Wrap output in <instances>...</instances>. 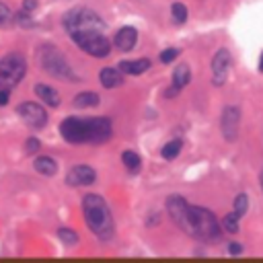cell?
<instances>
[{"label":"cell","instance_id":"cell-1","mask_svg":"<svg viewBox=\"0 0 263 263\" xmlns=\"http://www.w3.org/2000/svg\"><path fill=\"white\" fill-rule=\"evenodd\" d=\"M166 212L173 222L195 240L218 242L222 238V224L216 220V216L201 205L187 203L181 195L166 197Z\"/></svg>","mask_w":263,"mask_h":263},{"label":"cell","instance_id":"cell-2","mask_svg":"<svg viewBox=\"0 0 263 263\" xmlns=\"http://www.w3.org/2000/svg\"><path fill=\"white\" fill-rule=\"evenodd\" d=\"M82 212H84V222L90 228V232L99 238V240H111L113 232H115V222L111 216V210L107 205V201L97 195V193H88L82 199Z\"/></svg>","mask_w":263,"mask_h":263},{"label":"cell","instance_id":"cell-3","mask_svg":"<svg viewBox=\"0 0 263 263\" xmlns=\"http://www.w3.org/2000/svg\"><path fill=\"white\" fill-rule=\"evenodd\" d=\"M62 23L70 33L72 31H103L105 29L103 18L90 8H72L64 14Z\"/></svg>","mask_w":263,"mask_h":263},{"label":"cell","instance_id":"cell-4","mask_svg":"<svg viewBox=\"0 0 263 263\" xmlns=\"http://www.w3.org/2000/svg\"><path fill=\"white\" fill-rule=\"evenodd\" d=\"M72 41L92 58H107L111 53V43L101 31H72Z\"/></svg>","mask_w":263,"mask_h":263},{"label":"cell","instance_id":"cell-5","mask_svg":"<svg viewBox=\"0 0 263 263\" xmlns=\"http://www.w3.org/2000/svg\"><path fill=\"white\" fill-rule=\"evenodd\" d=\"M39 62L43 66V70L55 78H66V80H74L76 74L72 72L70 64L66 62V58L60 53V49L51 47V45H45L39 53Z\"/></svg>","mask_w":263,"mask_h":263},{"label":"cell","instance_id":"cell-6","mask_svg":"<svg viewBox=\"0 0 263 263\" xmlns=\"http://www.w3.org/2000/svg\"><path fill=\"white\" fill-rule=\"evenodd\" d=\"M27 74V62L21 53H8L0 60V88H10Z\"/></svg>","mask_w":263,"mask_h":263},{"label":"cell","instance_id":"cell-7","mask_svg":"<svg viewBox=\"0 0 263 263\" xmlns=\"http://www.w3.org/2000/svg\"><path fill=\"white\" fill-rule=\"evenodd\" d=\"M238 127H240V109L234 105H226L220 115V129L226 142H234L238 138Z\"/></svg>","mask_w":263,"mask_h":263},{"label":"cell","instance_id":"cell-8","mask_svg":"<svg viewBox=\"0 0 263 263\" xmlns=\"http://www.w3.org/2000/svg\"><path fill=\"white\" fill-rule=\"evenodd\" d=\"M60 132L64 136L66 142L70 144H82L88 142V134H86V119L80 117H66L60 125Z\"/></svg>","mask_w":263,"mask_h":263},{"label":"cell","instance_id":"cell-9","mask_svg":"<svg viewBox=\"0 0 263 263\" xmlns=\"http://www.w3.org/2000/svg\"><path fill=\"white\" fill-rule=\"evenodd\" d=\"M16 113H18L21 119H23L29 127H33V129H39V127H43V125L47 123V113H45V109H43L41 105H37V103H21V105L16 107Z\"/></svg>","mask_w":263,"mask_h":263},{"label":"cell","instance_id":"cell-10","mask_svg":"<svg viewBox=\"0 0 263 263\" xmlns=\"http://www.w3.org/2000/svg\"><path fill=\"white\" fill-rule=\"evenodd\" d=\"M230 62H232V58H230L228 49L222 47L214 53V58H212V82L216 86H222L226 82L228 72H230Z\"/></svg>","mask_w":263,"mask_h":263},{"label":"cell","instance_id":"cell-11","mask_svg":"<svg viewBox=\"0 0 263 263\" xmlns=\"http://www.w3.org/2000/svg\"><path fill=\"white\" fill-rule=\"evenodd\" d=\"M111 121L107 117H88L86 119V134L90 144H101L111 138Z\"/></svg>","mask_w":263,"mask_h":263},{"label":"cell","instance_id":"cell-12","mask_svg":"<svg viewBox=\"0 0 263 263\" xmlns=\"http://www.w3.org/2000/svg\"><path fill=\"white\" fill-rule=\"evenodd\" d=\"M95 179H97V173H95V168L88 166V164H76V166H72V168L68 171V175H66V183H68L70 187L92 185Z\"/></svg>","mask_w":263,"mask_h":263},{"label":"cell","instance_id":"cell-13","mask_svg":"<svg viewBox=\"0 0 263 263\" xmlns=\"http://www.w3.org/2000/svg\"><path fill=\"white\" fill-rule=\"evenodd\" d=\"M136 41H138V31H136L134 27H123V29H119L117 35H115V47H117L119 51H129V49H134Z\"/></svg>","mask_w":263,"mask_h":263},{"label":"cell","instance_id":"cell-14","mask_svg":"<svg viewBox=\"0 0 263 263\" xmlns=\"http://www.w3.org/2000/svg\"><path fill=\"white\" fill-rule=\"evenodd\" d=\"M117 68H119L123 74L138 76V74H144V72L150 68V60H148V58H140V60H121V62L117 64Z\"/></svg>","mask_w":263,"mask_h":263},{"label":"cell","instance_id":"cell-15","mask_svg":"<svg viewBox=\"0 0 263 263\" xmlns=\"http://www.w3.org/2000/svg\"><path fill=\"white\" fill-rule=\"evenodd\" d=\"M99 80L105 88H117L123 84V72L119 68H103L99 74Z\"/></svg>","mask_w":263,"mask_h":263},{"label":"cell","instance_id":"cell-16","mask_svg":"<svg viewBox=\"0 0 263 263\" xmlns=\"http://www.w3.org/2000/svg\"><path fill=\"white\" fill-rule=\"evenodd\" d=\"M35 95L49 107H58L60 105V95L55 88L47 86V84H35Z\"/></svg>","mask_w":263,"mask_h":263},{"label":"cell","instance_id":"cell-17","mask_svg":"<svg viewBox=\"0 0 263 263\" xmlns=\"http://www.w3.org/2000/svg\"><path fill=\"white\" fill-rule=\"evenodd\" d=\"M33 164H35V171L41 173V175H45V177H51L58 171V164H55V160L51 156H37Z\"/></svg>","mask_w":263,"mask_h":263},{"label":"cell","instance_id":"cell-18","mask_svg":"<svg viewBox=\"0 0 263 263\" xmlns=\"http://www.w3.org/2000/svg\"><path fill=\"white\" fill-rule=\"evenodd\" d=\"M189 80H191V70H189V66H187V64H179V66L173 70V84H175L177 88H183L185 84H189Z\"/></svg>","mask_w":263,"mask_h":263},{"label":"cell","instance_id":"cell-19","mask_svg":"<svg viewBox=\"0 0 263 263\" xmlns=\"http://www.w3.org/2000/svg\"><path fill=\"white\" fill-rule=\"evenodd\" d=\"M99 95L97 92H90V90H84V92H78L74 97V105L80 107V109H86V107H97L99 105Z\"/></svg>","mask_w":263,"mask_h":263},{"label":"cell","instance_id":"cell-20","mask_svg":"<svg viewBox=\"0 0 263 263\" xmlns=\"http://www.w3.org/2000/svg\"><path fill=\"white\" fill-rule=\"evenodd\" d=\"M181 150H183V140L175 138V140H171V142H166V144L162 146L160 154H162V158H166V160H173V158H177V156L181 154Z\"/></svg>","mask_w":263,"mask_h":263},{"label":"cell","instance_id":"cell-21","mask_svg":"<svg viewBox=\"0 0 263 263\" xmlns=\"http://www.w3.org/2000/svg\"><path fill=\"white\" fill-rule=\"evenodd\" d=\"M238 220H240V216L236 214V212H230V214H226L224 218H222V230L224 232H228V234H236L238 232Z\"/></svg>","mask_w":263,"mask_h":263},{"label":"cell","instance_id":"cell-22","mask_svg":"<svg viewBox=\"0 0 263 263\" xmlns=\"http://www.w3.org/2000/svg\"><path fill=\"white\" fill-rule=\"evenodd\" d=\"M121 160H123V164H125L132 173L140 171V166H142V158H140V154H136L134 150H125V152L121 154Z\"/></svg>","mask_w":263,"mask_h":263},{"label":"cell","instance_id":"cell-23","mask_svg":"<svg viewBox=\"0 0 263 263\" xmlns=\"http://www.w3.org/2000/svg\"><path fill=\"white\" fill-rule=\"evenodd\" d=\"M58 238L64 242V245H76L78 242V234L70 228H58Z\"/></svg>","mask_w":263,"mask_h":263},{"label":"cell","instance_id":"cell-24","mask_svg":"<svg viewBox=\"0 0 263 263\" xmlns=\"http://www.w3.org/2000/svg\"><path fill=\"white\" fill-rule=\"evenodd\" d=\"M171 14H173V18H175V23H185V18H187V8H185V4H181V2H175L173 6H171Z\"/></svg>","mask_w":263,"mask_h":263},{"label":"cell","instance_id":"cell-25","mask_svg":"<svg viewBox=\"0 0 263 263\" xmlns=\"http://www.w3.org/2000/svg\"><path fill=\"white\" fill-rule=\"evenodd\" d=\"M247 208H249V197H247L245 193H238V195L234 197V212H236L238 216H245V214H247Z\"/></svg>","mask_w":263,"mask_h":263},{"label":"cell","instance_id":"cell-26","mask_svg":"<svg viewBox=\"0 0 263 263\" xmlns=\"http://www.w3.org/2000/svg\"><path fill=\"white\" fill-rule=\"evenodd\" d=\"M14 23H16V25H21V27H35V21H31V16H29V12H27V10H23V12L14 14Z\"/></svg>","mask_w":263,"mask_h":263},{"label":"cell","instance_id":"cell-27","mask_svg":"<svg viewBox=\"0 0 263 263\" xmlns=\"http://www.w3.org/2000/svg\"><path fill=\"white\" fill-rule=\"evenodd\" d=\"M177 55H179V49L168 47V49H164V51L160 53V62H162V64H171V62H173Z\"/></svg>","mask_w":263,"mask_h":263},{"label":"cell","instance_id":"cell-28","mask_svg":"<svg viewBox=\"0 0 263 263\" xmlns=\"http://www.w3.org/2000/svg\"><path fill=\"white\" fill-rule=\"evenodd\" d=\"M37 150H41V142H39L37 138H29V140L25 142V152H27V154H35Z\"/></svg>","mask_w":263,"mask_h":263},{"label":"cell","instance_id":"cell-29","mask_svg":"<svg viewBox=\"0 0 263 263\" xmlns=\"http://www.w3.org/2000/svg\"><path fill=\"white\" fill-rule=\"evenodd\" d=\"M10 21H14L12 10H10L4 2H0V23H10Z\"/></svg>","mask_w":263,"mask_h":263},{"label":"cell","instance_id":"cell-30","mask_svg":"<svg viewBox=\"0 0 263 263\" xmlns=\"http://www.w3.org/2000/svg\"><path fill=\"white\" fill-rule=\"evenodd\" d=\"M8 97H10V88H0V107L8 103Z\"/></svg>","mask_w":263,"mask_h":263},{"label":"cell","instance_id":"cell-31","mask_svg":"<svg viewBox=\"0 0 263 263\" xmlns=\"http://www.w3.org/2000/svg\"><path fill=\"white\" fill-rule=\"evenodd\" d=\"M35 8H37V0H23V10L31 12V10H35Z\"/></svg>","mask_w":263,"mask_h":263},{"label":"cell","instance_id":"cell-32","mask_svg":"<svg viewBox=\"0 0 263 263\" xmlns=\"http://www.w3.org/2000/svg\"><path fill=\"white\" fill-rule=\"evenodd\" d=\"M228 253H230V255H240V253H242V247L236 245V242H232V245H228Z\"/></svg>","mask_w":263,"mask_h":263},{"label":"cell","instance_id":"cell-33","mask_svg":"<svg viewBox=\"0 0 263 263\" xmlns=\"http://www.w3.org/2000/svg\"><path fill=\"white\" fill-rule=\"evenodd\" d=\"M179 90H181V88H177V86L173 84L171 88H166V90H164V97H166V99H171V97H177V95H179Z\"/></svg>","mask_w":263,"mask_h":263},{"label":"cell","instance_id":"cell-34","mask_svg":"<svg viewBox=\"0 0 263 263\" xmlns=\"http://www.w3.org/2000/svg\"><path fill=\"white\" fill-rule=\"evenodd\" d=\"M259 70L263 72V53H261V60H259Z\"/></svg>","mask_w":263,"mask_h":263},{"label":"cell","instance_id":"cell-35","mask_svg":"<svg viewBox=\"0 0 263 263\" xmlns=\"http://www.w3.org/2000/svg\"><path fill=\"white\" fill-rule=\"evenodd\" d=\"M259 181H261V189H263V171H261V175H259Z\"/></svg>","mask_w":263,"mask_h":263}]
</instances>
